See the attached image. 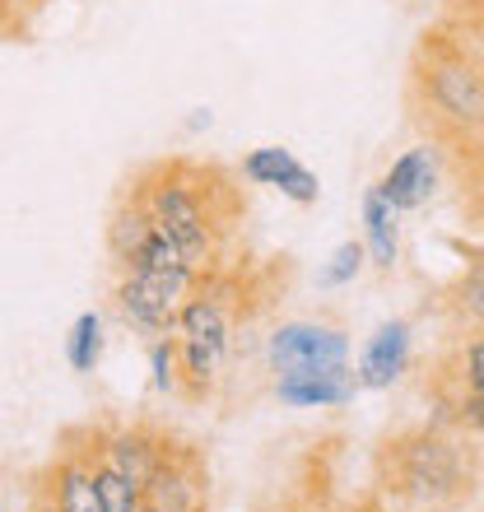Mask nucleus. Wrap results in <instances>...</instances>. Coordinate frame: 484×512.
I'll list each match as a JSON object with an SVG mask.
<instances>
[{"instance_id":"obj_8","label":"nucleus","mask_w":484,"mask_h":512,"mask_svg":"<svg viewBox=\"0 0 484 512\" xmlns=\"http://www.w3.org/2000/svg\"><path fill=\"white\" fill-rule=\"evenodd\" d=\"M33 499H47L56 512H108L98 494V457H94V433L70 429L56 447L52 466L38 475Z\"/></svg>"},{"instance_id":"obj_23","label":"nucleus","mask_w":484,"mask_h":512,"mask_svg":"<svg viewBox=\"0 0 484 512\" xmlns=\"http://www.w3.org/2000/svg\"><path fill=\"white\" fill-rule=\"evenodd\" d=\"M5 5H10V10H14V14H19V24H24V14L42 10V5H47V0H5Z\"/></svg>"},{"instance_id":"obj_2","label":"nucleus","mask_w":484,"mask_h":512,"mask_svg":"<svg viewBox=\"0 0 484 512\" xmlns=\"http://www.w3.org/2000/svg\"><path fill=\"white\" fill-rule=\"evenodd\" d=\"M480 485V447L447 424L391 433L377 452V494L391 512H457Z\"/></svg>"},{"instance_id":"obj_22","label":"nucleus","mask_w":484,"mask_h":512,"mask_svg":"<svg viewBox=\"0 0 484 512\" xmlns=\"http://www.w3.org/2000/svg\"><path fill=\"white\" fill-rule=\"evenodd\" d=\"M326 512H391L382 499H368V503H345V508H326Z\"/></svg>"},{"instance_id":"obj_25","label":"nucleus","mask_w":484,"mask_h":512,"mask_svg":"<svg viewBox=\"0 0 484 512\" xmlns=\"http://www.w3.org/2000/svg\"><path fill=\"white\" fill-rule=\"evenodd\" d=\"M145 512H154V508H145Z\"/></svg>"},{"instance_id":"obj_1","label":"nucleus","mask_w":484,"mask_h":512,"mask_svg":"<svg viewBox=\"0 0 484 512\" xmlns=\"http://www.w3.org/2000/svg\"><path fill=\"white\" fill-rule=\"evenodd\" d=\"M126 187L145 201L149 219L173 238L191 270L210 275V270L229 266L224 256H229V238L242 205L224 168L191 159H163L140 168Z\"/></svg>"},{"instance_id":"obj_18","label":"nucleus","mask_w":484,"mask_h":512,"mask_svg":"<svg viewBox=\"0 0 484 512\" xmlns=\"http://www.w3.org/2000/svg\"><path fill=\"white\" fill-rule=\"evenodd\" d=\"M447 312L457 326H484V252H475L447 289Z\"/></svg>"},{"instance_id":"obj_5","label":"nucleus","mask_w":484,"mask_h":512,"mask_svg":"<svg viewBox=\"0 0 484 512\" xmlns=\"http://www.w3.org/2000/svg\"><path fill=\"white\" fill-rule=\"evenodd\" d=\"M196 284H201V270H191V266L121 270V275H112V312L145 345L163 336H177V317L187 308V298L196 294Z\"/></svg>"},{"instance_id":"obj_19","label":"nucleus","mask_w":484,"mask_h":512,"mask_svg":"<svg viewBox=\"0 0 484 512\" xmlns=\"http://www.w3.org/2000/svg\"><path fill=\"white\" fill-rule=\"evenodd\" d=\"M145 359H149V391H154V396H182V359H177V336L149 340Z\"/></svg>"},{"instance_id":"obj_9","label":"nucleus","mask_w":484,"mask_h":512,"mask_svg":"<svg viewBox=\"0 0 484 512\" xmlns=\"http://www.w3.org/2000/svg\"><path fill=\"white\" fill-rule=\"evenodd\" d=\"M145 508L154 512H210V466L201 447L173 438L159 471L145 485Z\"/></svg>"},{"instance_id":"obj_13","label":"nucleus","mask_w":484,"mask_h":512,"mask_svg":"<svg viewBox=\"0 0 484 512\" xmlns=\"http://www.w3.org/2000/svg\"><path fill=\"white\" fill-rule=\"evenodd\" d=\"M242 177H247L252 187L280 191L284 201H294V205H317V196H322L317 173L298 159L294 149H284V145L247 149V154H242Z\"/></svg>"},{"instance_id":"obj_20","label":"nucleus","mask_w":484,"mask_h":512,"mask_svg":"<svg viewBox=\"0 0 484 512\" xmlns=\"http://www.w3.org/2000/svg\"><path fill=\"white\" fill-rule=\"evenodd\" d=\"M363 270H368V252H363V243H354V238H350V243H340L336 252L322 261L317 284H322V289H350Z\"/></svg>"},{"instance_id":"obj_17","label":"nucleus","mask_w":484,"mask_h":512,"mask_svg":"<svg viewBox=\"0 0 484 512\" xmlns=\"http://www.w3.org/2000/svg\"><path fill=\"white\" fill-rule=\"evenodd\" d=\"M103 350H108V326H103V312H80L66 331V364L75 373H94L103 364Z\"/></svg>"},{"instance_id":"obj_15","label":"nucleus","mask_w":484,"mask_h":512,"mask_svg":"<svg viewBox=\"0 0 484 512\" xmlns=\"http://www.w3.org/2000/svg\"><path fill=\"white\" fill-rule=\"evenodd\" d=\"M359 215H363V252H368V266L391 275V270L401 266V210L377 191V182L363 191L359 201Z\"/></svg>"},{"instance_id":"obj_21","label":"nucleus","mask_w":484,"mask_h":512,"mask_svg":"<svg viewBox=\"0 0 484 512\" xmlns=\"http://www.w3.org/2000/svg\"><path fill=\"white\" fill-rule=\"evenodd\" d=\"M98 494H103V508L108 512H145V489L126 480V475L98 466Z\"/></svg>"},{"instance_id":"obj_16","label":"nucleus","mask_w":484,"mask_h":512,"mask_svg":"<svg viewBox=\"0 0 484 512\" xmlns=\"http://www.w3.org/2000/svg\"><path fill=\"white\" fill-rule=\"evenodd\" d=\"M154 229H159V224L149 219L145 201L126 187L117 196V205H112V215H108V261H112V275L135 266V256L145 252V243L154 238Z\"/></svg>"},{"instance_id":"obj_14","label":"nucleus","mask_w":484,"mask_h":512,"mask_svg":"<svg viewBox=\"0 0 484 512\" xmlns=\"http://www.w3.org/2000/svg\"><path fill=\"white\" fill-rule=\"evenodd\" d=\"M359 378L354 368H322V373H289V378L270 382V396L284 410H345L359 396Z\"/></svg>"},{"instance_id":"obj_11","label":"nucleus","mask_w":484,"mask_h":512,"mask_svg":"<svg viewBox=\"0 0 484 512\" xmlns=\"http://www.w3.org/2000/svg\"><path fill=\"white\" fill-rule=\"evenodd\" d=\"M443 187V140H419V145L401 149L387 163V173L377 177V191L387 196L401 215L424 210Z\"/></svg>"},{"instance_id":"obj_3","label":"nucleus","mask_w":484,"mask_h":512,"mask_svg":"<svg viewBox=\"0 0 484 512\" xmlns=\"http://www.w3.org/2000/svg\"><path fill=\"white\" fill-rule=\"evenodd\" d=\"M242 284L229 266L201 275L196 294L177 317V359H182V396L205 401L229 373L233 345H238Z\"/></svg>"},{"instance_id":"obj_6","label":"nucleus","mask_w":484,"mask_h":512,"mask_svg":"<svg viewBox=\"0 0 484 512\" xmlns=\"http://www.w3.org/2000/svg\"><path fill=\"white\" fill-rule=\"evenodd\" d=\"M429 396L438 405L433 424L461 429L484 438V326H466L429 382Z\"/></svg>"},{"instance_id":"obj_10","label":"nucleus","mask_w":484,"mask_h":512,"mask_svg":"<svg viewBox=\"0 0 484 512\" xmlns=\"http://www.w3.org/2000/svg\"><path fill=\"white\" fill-rule=\"evenodd\" d=\"M89 433H94L98 466L126 475V480H135L140 489L154 480L163 452H168V443H173V433L154 429V424H145V419H135V424H94Z\"/></svg>"},{"instance_id":"obj_24","label":"nucleus","mask_w":484,"mask_h":512,"mask_svg":"<svg viewBox=\"0 0 484 512\" xmlns=\"http://www.w3.org/2000/svg\"><path fill=\"white\" fill-rule=\"evenodd\" d=\"M191 131H201V126H210V112H205V108H196V117H191Z\"/></svg>"},{"instance_id":"obj_12","label":"nucleus","mask_w":484,"mask_h":512,"mask_svg":"<svg viewBox=\"0 0 484 512\" xmlns=\"http://www.w3.org/2000/svg\"><path fill=\"white\" fill-rule=\"evenodd\" d=\"M415 364V322L410 317H387L377 322V331L363 340L354 378L363 391H391Z\"/></svg>"},{"instance_id":"obj_4","label":"nucleus","mask_w":484,"mask_h":512,"mask_svg":"<svg viewBox=\"0 0 484 512\" xmlns=\"http://www.w3.org/2000/svg\"><path fill=\"white\" fill-rule=\"evenodd\" d=\"M415 103L419 122L433 126L438 140H484V61L461 47L447 42L443 33L424 38L415 56Z\"/></svg>"},{"instance_id":"obj_7","label":"nucleus","mask_w":484,"mask_h":512,"mask_svg":"<svg viewBox=\"0 0 484 512\" xmlns=\"http://www.w3.org/2000/svg\"><path fill=\"white\" fill-rule=\"evenodd\" d=\"M350 364V336L336 322H317V317H289V322L270 326L266 336V368L275 378L289 373H322V368Z\"/></svg>"}]
</instances>
